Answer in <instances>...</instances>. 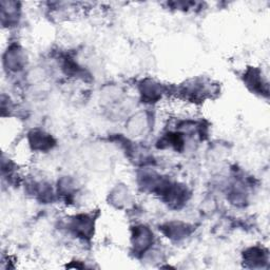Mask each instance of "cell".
Segmentation results:
<instances>
[{"label": "cell", "instance_id": "obj_2", "mask_svg": "<svg viewBox=\"0 0 270 270\" xmlns=\"http://www.w3.org/2000/svg\"><path fill=\"white\" fill-rule=\"evenodd\" d=\"M245 261L251 264V267H263L267 263V253L260 248H251L245 253Z\"/></svg>", "mask_w": 270, "mask_h": 270}, {"label": "cell", "instance_id": "obj_1", "mask_svg": "<svg viewBox=\"0 0 270 270\" xmlns=\"http://www.w3.org/2000/svg\"><path fill=\"white\" fill-rule=\"evenodd\" d=\"M134 246L137 250L145 251L151 243V233L145 227H136L134 231Z\"/></svg>", "mask_w": 270, "mask_h": 270}, {"label": "cell", "instance_id": "obj_3", "mask_svg": "<svg viewBox=\"0 0 270 270\" xmlns=\"http://www.w3.org/2000/svg\"><path fill=\"white\" fill-rule=\"evenodd\" d=\"M247 86H252L253 90L258 91V92H262L265 93L266 95L268 94V90H267V85L264 84L263 82V78L261 79V74L260 71L257 70H253L247 73Z\"/></svg>", "mask_w": 270, "mask_h": 270}, {"label": "cell", "instance_id": "obj_4", "mask_svg": "<svg viewBox=\"0 0 270 270\" xmlns=\"http://www.w3.org/2000/svg\"><path fill=\"white\" fill-rule=\"evenodd\" d=\"M189 91H190V92H192V93L194 92V90H193L192 88H189ZM202 91H203V89H202V88H198V85H197V90H195V92H202ZM193 94H194V93H193ZM198 96H199V94L195 93V97H198Z\"/></svg>", "mask_w": 270, "mask_h": 270}]
</instances>
